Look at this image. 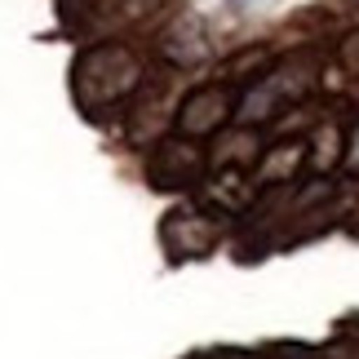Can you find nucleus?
I'll list each match as a JSON object with an SVG mask.
<instances>
[{
    "mask_svg": "<svg viewBox=\"0 0 359 359\" xmlns=\"http://www.w3.org/2000/svg\"><path fill=\"white\" fill-rule=\"evenodd\" d=\"M217 107H222V93H204V98H196L187 107L182 124H187V129H209V124L217 120Z\"/></svg>",
    "mask_w": 359,
    "mask_h": 359,
    "instance_id": "nucleus-2",
    "label": "nucleus"
},
{
    "mask_svg": "<svg viewBox=\"0 0 359 359\" xmlns=\"http://www.w3.org/2000/svg\"><path fill=\"white\" fill-rule=\"evenodd\" d=\"M137 80V62L124 49H93L80 58V98L85 102H116L124 89H133Z\"/></svg>",
    "mask_w": 359,
    "mask_h": 359,
    "instance_id": "nucleus-1",
    "label": "nucleus"
}]
</instances>
